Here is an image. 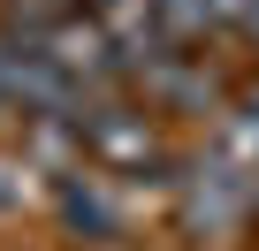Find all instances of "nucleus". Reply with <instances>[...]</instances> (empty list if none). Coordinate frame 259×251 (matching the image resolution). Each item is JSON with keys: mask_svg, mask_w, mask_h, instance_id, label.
Masks as SVG:
<instances>
[{"mask_svg": "<svg viewBox=\"0 0 259 251\" xmlns=\"http://www.w3.org/2000/svg\"><path fill=\"white\" fill-rule=\"evenodd\" d=\"M38 46H46V61H54V69L84 91V99H92L99 84L130 76V69H122V54H114V38H107V23H99L92 8H69V16H61V23L38 38Z\"/></svg>", "mask_w": 259, "mask_h": 251, "instance_id": "4", "label": "nucleus"}, {"mask_svg": "<svg viewBox=\"0 0 259 251\" xmlns=\"http://www.w3.org/2000/svg\"><path fill=\"white\" fill-rule=\"evenodd\" d=\"M236 31H251V38H259V0H251V8H244V23H236Z\"/></svg>", "mask_w": 259, "mask_h": 251, "instance_id": "7", "label": "nucleus"}, {"mask_svg": "<svg viewBox=\"0 0 259 251\" xmlns=\"http://www.w3.org/2000/svg\"><path fill=\"white\" fill-rule=\"evenodd\" d=\"M213 153L236 160L244 175H259V91L236 99V107H221V122H213Z\"/></svg>", "mask_w": 259, "mask_h": 251, "instance_id": "6", "label": "nucleus"}, {"mask_svg": "<svg viewBox=\"0 0 259 251\" xmlns=\"http://www.w3.org/2000/svg\"><path fill=\"white\" fill-rule=\"evenodd\" d=\"M0 107H8V114H31V122H46V114H76V107H84V91L46 61V46H38V38H23V31L0 23Z\"/></svg>", "mask_w": 259, "mask_h": 251, "instance_id": "3", "label": "nucleus"}, {"mask_svg": "<svg viewBox=\"0 0 259 251\" xmlns=\"http://www.w3.org/2000/svg\"><path fill=\"white\" fill-rule=\"evenodd\" d=\"M244 221H259V175H244L236 160L206 145V160H191L176 183V228L191 243H229Z\"/></svg>", "mask_w": 259, "mask_h": 251, "instance_id": "1", "label": "nucleus"}, {"mask_svg": "<svg viewBox=\"0 0 259 251\" xmlns=\"http://www.w3.org/2000/svg\"><path fill=\"white\" fill-rule=\"evenodd\" d=\"M0 198H8V183H0Z\"/></svg>", "mask_w": 259, "mask_h": 251, "instance_id": "8", "label": "nucleus"}, {"mask_svg": "<svg viewBox=\"0 0 259 251\" xmlns=\"http://www.w3.org/2000/svg\"><path fill=\"white\" fill-rule=\"evenodd\" d=\"M54 213H61L69 228H84V236H107V228H114V198H107L99 175H84V160H76L69 175H54Z\"/></svg>", "mask_w": 259, "mask_h": 251, "instance_id": "5", "label": "nucleus"}, {"mask_svg": "<svg viewBox=\"0 0 259 251\" xmlns=\"http://www.w3.org/2000/svg\"><path fill=\"white\" fill-rule=\"evenodd\" d=\"M76 137H84V160L99 175H153L168 153H160V122L145 107H122V99H84L76 107Z\"/></svg>", "mask_w": 259, "mask_h": 251, "instance_id": "2", "label": "nucleus"}]
</instances>
